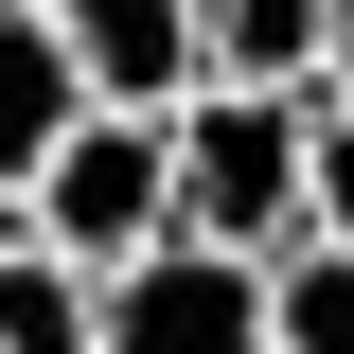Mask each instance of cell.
<instances>
[{
  "mask_svg": "<svg viewBox=\"0 0 354 354\" xmlns=\"http://www.w3.org/2000/svg\"><path fill=\"white\" fill-rule=\"evenodd\" d=\"M301 106L319 88H248V71H195L160 106L177 124V230H213V248H248V266H283L319 230V195H301Z\"/></svg>",
  "mask_w": 354,
  "mask_h": 354,
  "instance_id": "1",
  "label": "cell"
},
{
  "mask_svg": "<svg viewBox=\"0 0 354 354\" xmlns=\"http://www.w3.org/2000/svg\"><path fill=\"white\" fill-rule=\"evenodd\" d=\"M18 230L71 248L88 283H106L124 248H160V230H177V124H160V106H88V124L18 177Z\"/></svg>",
  "mask_w": 354,
  "mask_h": 354,
  "instance_id": "2",
  "label": "cell"
},
{
  "mask_svg": "<svg viewBox=\"0 0 354 354\" xmlns=\"http://www.w3.org/2000/svg\"><path fill=\"white\" fill-rule=\"evenodd\" d=\"M88 354H266V266L213 230H160V248L106 266V337Z\"/></svg>",
  "mask_w": 354,
  "mask_h": 354,
  "instance_id": "3",
  "label": "cell"
},
{
  "mask_svg": "<svg viewBox=\"0 0 354 354\" xmlns=\"http://www.w3.org/2000/svg\"><path fill=\"white\" fill-rule=\"evenodd\" d=\"M36 18L71 36V71L106 106H177L195 88V0H36Z\"/></svg>",
  "mask_w": 354,
  "mask_h": 354,
  "instance_id": "4",
  "label": "cell"
},
{
  "mask_svg": "<svg viewBox=\"0 0 354 354\" xmlns=\"http://www.w3.org/2000/svg\"><path fill=\"white\" fill-rule=\"evenodd\" d=\"M88 106H106V88L71 71V36H53L36 0H0V195H18V177H36L53 142L88 124Z\"/></svg>",
  "mask_w": 354,
  "mask_h": 354,
  "instance_id": "5",
  "label": "cell"
},
{
  "mask_svg": "<svg viewBox=\"0 0 354 354\" xmlns=\"http://www.w3.org/2000/svg\"><path fill=\"white\" fill-rule=\"evenodd\" d=\"M319 53H337V0H195V71L319 88Z\"/></svg>",
  "mask_w": 354,
  "mask_h": 354,
  "instance_id": "6",
  "label": "cell"
},
{
  "mask_svg": "<svg viewBox=\"0 0 354 354\" xmlns=\"http://www.w3.org/2000/svg\"><path fill=\"white\" fill-rule=\"evenodd\" d=\"M88 337H106V283L36 230H0V354H88Z\"/></svg>",
  "mask_w": 354,
  "mask_h": 354,
  "instance_id": "7",
  "label": "cell"
},
{
  "mask_svg": "<svg viewBox=\"0 0 354 354\" xmlns=\"http://www.w3.org/2000/svg\"><path fill=\"white\" fill-rule=\"evenodd\" d=\"M266 354H354V230H301L266 266Z\"/></svg>",
  "mask_w": 354,
  "mask_h": 354,
  "instance_id": "8",
  "label": "cell"
},
{
  "mask_svg": "<svg viewBox=\"0 0 354 354\" xmlns=\"http://www.w3.org/2000/svg\"><path fill=\"white\" fill-rule=\"evenodd\" d=\"M301 195H319V230H354V88L301 106Z\"/></svg>",
  "mask_w": 354,
  "mask_h": 354,
  "instance_id": "9",
  "label": "cell"
},
{
  "mask_svg": "<svg viewBox=\"0 0 354 354\" xmlns=\"http://www.w3.org/2000/svg\"><path fill=\"white\" fill-rule=\"evenodd\" d=\"M319 88H354V0H337V53H319Z\"/></svg>",
  "mask_w": 354,
  "mask_h": 354,
  "instance_id": "10",
  "label": "cell"
},
{
  "mask_svg": "<svg viewBox=\"0 0 354 354\" xmlns=\"http://www.w3.org/2000/svg\"><path fill=\"white\" fill-rule=\"evenodd\" d=\"M0 230H18V195H0Z\"/></svg>",
  "mask_w": 354,
  "mask_h": 354,
  "instance_id": "11",
  "label": "cell"
}]
</instances>
